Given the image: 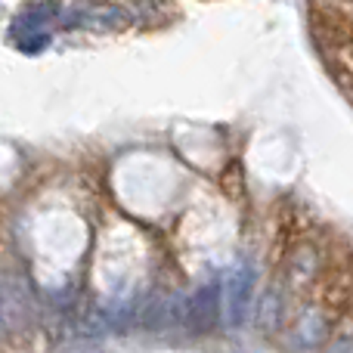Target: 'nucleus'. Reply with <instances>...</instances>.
<instances>
[{"label":"nucleus","instance_id":"39448f33","mask_svg":"<svg viewBox=\"0 0 353 353\" xmlns=\"http://www.w3.org/2000/svg\"><path fill=\"white\" fill-rule=\"evenodd\" d=\"M325 353H353V338H338L335 344H329Z\"/></svg>","mask_w":353,"mask_h":353},{"label":"nucleus","instance_id":"7ed1b4c3","mask_svg":"<svg viewBox=\"0 0 353 353\" xmlns=\"http://www.w3.org/2000/svg\"><path fill=\"white\" fill-rule=\"evenodd\" d=\"M282 319V294L279 288H267V292L261 294V307H257V325H261L263 332H273L276 325H279Z\"/></svg>","mask_w":353,"mask_h":353},{"label":"nucleus","instance_id":"f257e3e1","mask_svg":"<svg viewBox=\"0 0 353 353\" xmlns=\"http://www.w3.org/2000/svg\"><path fill=\"white\" fill-rule=\"evenodd\" d=\"M251 298H254V270L251 263H239L230 273V282H226V316H230V325H245L251 310Z\"/></svg>","mask_w":353,"mask_h":353},{"label":"nucleus","instance_id":"20e7f679","mask_svg":"<svg viewBox=\"0 0 353 353\" xmlns=\"http://www.w3.org/2000/svg\"><path fill=\"white\" fill-rule=\"evenodd\" d=\"M325 335V323L319 313H307L304 319L298 323V329H294V341L304 344V347H313V344H319Z\"/></svg>","mask_w":353,"mask_h":353},{"label":"nucleus","instance_id":"f03ea898","mask_svg":"<svg viewBox=\"0 0 353 353\" xmlns=\"http://www.w3.org/2000/svg\"><path fill=\"white\" fill-rule=\"evenodd\" d=\"M220 316V285H205L192 294L186 304V319H192L195 329H214Z\"/></svg>","mask_w":353,"mask_h":353}]
</instances>
